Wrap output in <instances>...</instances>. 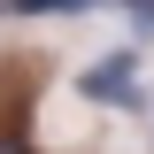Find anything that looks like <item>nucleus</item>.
Segmentation results:
<instances>
[{"instance_id":"obj_1","label":"nucleus","mask_w":154,"mask_h":154,"mask_svg":"<svg viewBox=\"0 0 154 154\" xmlns=\"http://www.w3.org/2000/svg\"><path fill=\"white\" fill-rule=\"evenodd\" d=\"M77 93H85V100H108V108H139V54H131V46L100 54L93 69H77Z\"/></svg>"},{"instance_id":"obj_2","label":"nucleus","mask_w":154,"mask_h":154,"mask_svg":"<svg viewBox=\"0 0 154 154\" xmlns=\"http://www.w3.org/2000/svg\"><path fill=\"white\" fill-rule=\"evenodd\" d=\"M16 16H85V8H100V0H8Z\"/></svg>"},{"instance_id":"obj_3","label":"nucleus","mask_w":154,"mask_h":154,"mask_svg":"<svg viewBox=\"0 0 154 154\" xmlns=\"http://www.w3.org/2000/svg\"><path fill=\"white\" fill-rule=\"evenodd\" d=\"M116 8L131 16V31H139V38H154V0H116Z\"/></svg>"},{"instance_id":"obj_4","label":"nucleus","mask_w":154,"mask_h":154,"mask_svg":"<svg viewBox=\"0 0 154 154\" xmlns=\"http://www.w3.org/2000/svg\"><path fill=\"white\" fill-rule=\"evenodd\" d=\"M0 154H31V146H23V139H0Z\"/></svg>"}]
</instances>
